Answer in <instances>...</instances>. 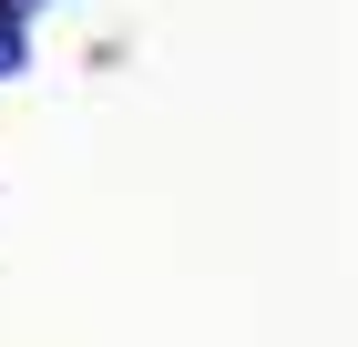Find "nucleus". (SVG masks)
I'll list each match as a JSON object with an SVG mask.
<instances>
[{
  "instance_id": "obj_1",
  "label": "nucleus",
  "mask_w": 358,
  "mask_h": 347,
  "mask_svg": "<svg viewBox=\"0 0 358 347\" xmlns=\"http://www.w3.org/2000/svg\"><path fill=\"white\" fill-rule=\"evenodd\" d=\"M0 61H10V10H0Z\"/></svg>"
}]
</instances>
